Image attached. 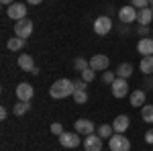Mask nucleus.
<instances>
[{"instance_id": "nucleus-1", "label": "nucleus", "mask_w": 153, "mask_h": 151, "mask_svg": "<svg viewBox=\"0 0 153 151\" xmlns=\"http://www.w3.org/2000/svg\"><path fill=\"white\" fill-rule=\"evenodd\" d=\"M74 92H76V88H74V82H71V80H57L51 88H49L51 98H55V100L74 96Z\"/></svg>"}, {"instance_id": "nucleus-2", "label": "nucleus", "mask_w": 153, "mask_h": 151, "mask_svg": "<svg viewBox=\"0 0 153 151\" xmlns=\"http://www.w3.org/2000/svg\"><path fill=\"white\" fill-rule=\"evenodd\" d=\"M108 147H110V151H129L131 141L127 139L123 133H114V135L108 139Z\"/></svg>"}, {"instance_id": "nucleus-3", "label": "nucleus", "mask_w": 153, "mask_h": 151, "mask_svg": "<svg viewBox=\"0 0 153 151\" xmlns=\"http://www.w3.org/2000/svg\"><path fill=\"white\" fill-rule=\"evenodd\" d=\"M110 29H112V19L108 16V14H102V16H98L94 21V33L96 35H108L110 33Z\"/></svg>"}, {"instance_id": "nucleus-4", "label": "nucleus", "mask_w": 153, "mask_h": 151, "mask_svg": "<svg viewBox=\"0 0 153 151\" xmlns=\"http://www.w3.org/2000/svg\"><path fill=\"white\" fill-rule=\"evenodd\" d=\"M33 33V21L31 19H23V21H16L14 23V35L21 37V39H29Z\"/></svg>"}, {"instance_id": "nucleus-5", "label": "nucleus", "mask_w": 153, "mask_h": 151, "mask_svg": "<svg viewBox=\"0 0 153 151\" xmlns=\"http://www.w3.org/2000/svg\"><path fill=\"white\" fill-rule=\"evenodd\" d=\"M6 14H8V19H12L14 23L16 21H23V19H27V4L25 2H14V4L8 6Z\"/></svg>"}, {"instance_id": "nucleus-6", "label": "nucleus", "mask_w": 153, "mask_h": 151, "mask_svg": "<svg viewBox=\"0 0 153 151\" xmlns=\"http://www.w3.org/2000/svg\"><path fill=\"white\" fill-rule=\"evenodd\" d=\"M102 137L98 135V133H92V135H86V139L82 141L84 145V151H102Z\"/></svg>"}, {"instance_id": "nucleus-7", "label": "nucleus", "mask_w": 153, "mask_h": 151, "mask_svg": "<svg viewBox=\"0 0 153 151\" xmlns=\"http://www.w3.org/2000/svg\"><path fill=\"white\" fill-rule=\"evenodd\" d=\"M59 143H61V147H68V149H76L82 139H80V133H63V135H59Z\"/></svg>"}, {"instance_id": "nucleus-8", "label": "nucleus", "mask_w": 153, "mask_h": 151, "mask_svg": "<svg viewBox=\"0 0 153 151\" xmlns=\"http://www.w3.org/2000/svg\"><path fill=\"white\" fill-rule=\"evenodd\" d=\"M110 86H112V96L114 98H125L127 92H129V80H125V78H117Z\"/></svg>"}, {"instance_id": "nucleus-9", "label": "nucleus", "mask_w": 153, "mask_h": 151, "mask_svg": "<svg viewBox=\"0 0 153 151\" xmlns=\"http://www.w3.org/2000/svg\"><path fill=\"white\" fill-rule=\"evenodd\" d=\"M108 65H110V59L106 57L104 53H96L94 57L90 59V68L94 71H106Z\"/></svg>"}, {"instance_id": "nucleus-10", "label": "nucleus", "mask_w": 153, "mask_h": 151, "mask_svg": "<svg viewBox=\"0 0 153 151\" xmlns=\"http://www.w3.org/2000/svg\"><path fill=\"white\" fill-rule=\"evenodd\" d=\"M118 19H120V23L123 25H131L133 21H137V8L135 6H123V8H118Z\"/></svg>"}, {"instance_id": "nucleus-11", "label": "nucleus", "mask_w": 153, "mask_h": 151, "mask_svg": "<svg viewBox=\"0 0 153 151\" xmlns=\"http://www.w3.org/2000/svg\"><path fill=\"white\" fill-rule=\"evenodd\" d=\"M33 94H35V88H33L31 84H27V82H23V84L16 86V98L23 100V102H31Z\"/></svg>"}, {"instance_id": "nucleus-12", "label": "nucleus", "mask_w": 153, "mask_h": 151, "mask_svg": "<svg viewBox=\"0 0 153 151\" xmlns=\"http://www.w3.org/2000/svg\"><path fill=\"white\" fill-rule=\"evenodd\" d=\"M74 131L80 133V135H92L94 133V123L88 121V118H78L76 125H74Z\"/></svg>"}, {"instance_id": "nucleus-13", "label": "nucleus", "mask_w": 153, "mask_h": 151, "mask_svg": "<svg viewBox=\"0 0 153 151\" xmlns=\"http://www.w3.org/2000/svg\"><path fill=\"white\" fill-rule=\"evenodd\" d=\"M137 51L141 53L143 57H147V55H153V39H151V37H143L141 41L137 43Z\"/></svg>"}, {"instance_id": "nucleus-14", "label": "nucleus", "mask_w": 153, "mask_h": 151, "mask_svg": "<svg viewBox=\"0 0 153 151\" xmlns=\"http://www.w3.org/2000/svg\"><path fill=\"white\" fill-rule=\"evenodd\" d=\"M131 125V118L127 115H118L114 118V123H112V129H114V133H125Z\"/></svg>"}, {"instance_id": "nucleus-15", "label": "nucleus", "mask_w": 153, "mask_h": 151, "mask_svg": "<svg viewBox=\"0 0 153 151\" xmlns=\"http://www.w3.org/2000/svg\"><path fill=\"white\" fill-rule=\"evenodd\" d=\"M145 98H147V94L145 90H135V92H131V106H135V108H143L145 106Z\"/></svg>"}, {"instance_id": "nucleus-16", "label": "nucleus", "mask_w": 153, "mask_h": 151, "mask_svg": "<svg viewBox=\"0 0 153 151\" xmlns=\"http://www.w3.org/2000/svg\"><path fill=\"white\" fill-rule=\"evenodd\" d=\"M137 21H139V25H143V27H149L151 21H153V10L149 8V6L137 10Z\"/></svg>"}, {"instance_id": "nucleus-17", "label": "nucleus", "mask_w": 153, "mask_h": 151, "mask_svg": "<svg viewBox=\"0 0 153 151\" xmlns=\"http://www.w3.org/2000/svg\"><path fill=\"white\" fill-rule=\"evenodd\" d=\"M16 63H19V68L25 71H33V68H35V59L31 57L29 53H23L21 57L16 59Z\"/></svg>"}, {"instance_id": "nucleus-18", "label": "nucleus", "mask_w": 153, "mask_h": 151, "mask_svg": "<svg viewBox=\"0 0 153 151\" xmlns=\"http://www.w3.org/2000/svg\"><path fill=\"white\" fill-rule=\"evenodd\" d=\"M117 76L129 80L131 76H133V63H129V61H127V63H120V65L117 68Z\"/></svg>"}, {"instance_id": "nucleus-19", "label": "nucleus", "mask_w": 153, "mask_h": 151, "mask_svg": "<svg viewBox=\"0 0 153 151\" xmlns=\"http://www.w3.org/2000/svg\"><path fill=\"white\" fill-rule=\"evenodd\" d=\"M29 110H31V102H23V100H19L16 104L12 106V115H16V116L27 115Z\"/></svg>"}, {"instance_id": "nucleus-20", "label": "nucleus", "mask_w": 153, "mask_h": 151, "mask_svg": "<svg viewBox=\"0 0 153 151\" xmlns=\"http://www.w3.org/2000/svg\"><path fill=\"white\" fill-rule=\"evenodd\" d=\"M139 68L145 76H151L153 74V55H147V57L141 59V63H139Z\"/></svg>"}, {"instance_id": "nucleus-21", "label": "nucleus", "mask_w": 153, "mask_h": 151, "mask_svg": "<svg viewBox=\"0 0 153 151\" xmlns=\"http://www.w3.org/2000/svg\"><path fill=\"white\" fill-rule=\"evenodd\" d=\"M6 47H8L10 51H19V49L25 47V39H21V37H10L8 43H6Z\"/></svg>"}, {"instance_id": "nucleus-22", "label": "nucleus", "mask_w": 153, "mask_h": 151, "mask_svg": "<svg viewBox=\"0 0 153 151\" xmlns=\"http://www.w3.org/2000/svg\"><path fill=\"white\" fill-rule=\"evenodd\" d=\"M141 118L145 121V123L153 125V104H145L141 108Z\"/></svg>"}, {"instance_id": "nucleus-23", "label": "nucleus", "mask_w": 153, "mask_h": 151, "mask_svg": "<svg viewBox=\"0 0 153 151\" xmlns=\"http://www.w3.org/2000/svg\"><path fill=\"white\" fill-rule=\"evenodd\" d=\"M71 98H74L76 104H86V102H88V94H86V90H76Z\"/></svg>"}, {"instance_id": "nucleus-24", "label": "nucleus", "mask_w": 153, "mask_h": 151, "mask_svg": "<svg viewBox=\"0 0 153 151\" xmlns=\"http://www.w3.org/2000/svg\"><path fill=\"white\" fill-rule=\"evenodd\" d=\"M112 131H114L112 125H100V127H98V135H100L102 139H110V137H112Z\"/></svg>"}, {"instance_id": "nucleus-25", "label": "nucleus", "mask_w": 153, "mask_h": 151, "mask_svg": "<svg viewBox=\"0 0 153 151\" xmlns=\"http://www.w3.org/2000/svg\"><path fill=\"white\" fill-rule=\"evenodd\" d=\"M74 68H76V70H78V71H80V74H82L84 70H88V68H90V59L78 57V59H76V61H74Z\"/></svg>"}, {"instance_id": "nucleus-26", "label": "nucleus", "mask_w": 153, "mask_h": 151, "mask_svg": "<svg viewBox=\"0 0 153 151\" xmlns=\"http://www.w3.org/2000/svg\"><path fill=\"white\" fill-rule=\"evenodd\" d=\"M117 78H118V76L114 74V71H108V70H106V71H104V76H102V82H104V84H112V82L117 80Z\"/></svg>"}, {"instance_id": "nucleus-27", "label": "nucleus", "mask_w": 153, "mask_h": 151, "mask_svg": "<svg viewBox=\"0 0 153 151\" xmlns=\"http://www.w3.org/2000/svg\"><path fill=\"white\" fill-rule=\"evenodd\" d=\"M131 6H135L137 10H141V8L149 6V0H131Z\"/></svg>"}, {"instance_id": "nucleus-28", "label": "nucleus", "mask_w": 153, "mask_h": 151, "mask_svg": "<svg viewBox=\"0 0 153 151\" xmlns=\"http://www.w3.org/2000/svg\"><path fill=\"white\" fill-rule=\"evenodd\" d=\"M82 80H86L88 84H90V82L94 80V70H92V68H88V70H84V71H82Z\"/></svg>"}, {"instance_id": "nucleus-29", "label": "nucleus", "mask_w": 153, "mask_h": 151, "mask_svg": "<svg viewBox=\"0 0 153 151\" xmlns=\"http://www.w3.org/2000/svg\"><path fill=\"white\" fill-rule=\"evenodd\" d=\"M51 133H53V135H63V133H65V131H63V125H61V123H53V125H51Z\"/></svg>"}, {"instance_id": "nucleus-30", "label": "nucleus", "mask_w": 153, "mask_h": 151, "mask_svg": "<svg viewBox=\"0 0 153 151\" xmlns=\"http://www.w3.org/2000/svg\"><path fill=\"white\" fill-rule=\"evenodd\" d=\"M86 86H88V82L82 80V78H76V80H74V88H76V90H86Z\"/></svg>"}, {"instance_id": "nucleus-31", "label": "nucleus", "mask_w": 153, "mask_h": 151, "mask_svg": "<svg viewBox=\"0 0 153 151\" xmlns=\"http://www.w3.org/2000/svg\"><path fill=\"white\" fill-rule=\"evenodd\" d=\"M137 33H139V35H141V39H143V37H147L149 33H151V29H149V27H143V25H141V27L137 29Z\"/></svg>"}, {"instance_id": "nucleus-32", "label": "nucleus", "mask_w": 153, "mask_h": 151, "mask_svg": "<svg viewBox=\"0 0 153 151\" xmlns=\"http://www.w3.org/2000/svg\"><path fill=\"white\" fill-rule=\"evenodd\" d=\"M145 141H147L149 145H153V129H149V131L145 133Z\"/></svg>"}, {"instance_id": "nucleus-33", "label": "nucleus", "mask_w": 153, "mask_h": 151, "mask_svg": "<svg viewBox=\"0 0 153 151\" xmlns=\"http://www.w3.org/2000/svg\"><path fill=\"white\" fill-rule=\"evenodd\" d=\"M145 84H147V88H153V78L151 76H145Z\"/></svg>"}, {"instance_id": "nucleus-34", "label": "nucleus", "mask_w": 153, "mask_h": 151, "mask_svg": "<svg viewBox=\"0 0 153 151\" xmlns=\"http://www.w3.org/2000/svg\"><path fill=\"white\" fill-rule=\"evenodd\" d=\"M6 116H8V110H6V108H0V118L6 121Z\"/></svg>"}, {"instance_id": "nucleus-35", "label": "nucleus", "mask_w": 153, "mask_h": 151, "mask_svg": "<svg viewBox=\"0 0 153 151\" xmlns=\"http://www.w3.org/2000/svg\"><path fill=\"white\" fill-rule=\"evenodd\" d=\"M0 2H2L4 6H10V4H14V0H0Z\"/></svg>"}, {"instance_id": "nucleus-36", "label": "nucleus", "mask_w": 153, "mask_h": 151, "mask_svg": "<svg viewBox=\"0 0 153 151\" xmlns=\"http://www.w3.org/2000/svg\"><path fill=\"white\" fill-rule=\"evenodd\" d=\"M27 2H29V4H33V6H37V4H41L43 0H27Z\"/></svg>"}, {"instance_id": "nucleus-37", "label": "nucleus", "mask_w": 153, "mask_h": 151, "mask_svg": "<svg viewBox=\"0 0 153 151\" xmlns=\"http://www.w3.org/2000/svg\"><path fill=\"white\" fill-rule=\"evenodd\" d=\"M149 8H151V10H153V0H149Z\"/></svg>"}, {"instance_id": "nucleus-38", "label": "nucleus", "mask_w": 153, "mask_h": 151, "mask_svg": "<svg viewBox=\"0 0 153 151\" xmlns=\"http://www.w3.org/2000/svg\"><path fill=\"white\" fill-rule=\"evenodd\" d=\"M151 35H153V29H151Z\"/></svg>"}]
</instances>
